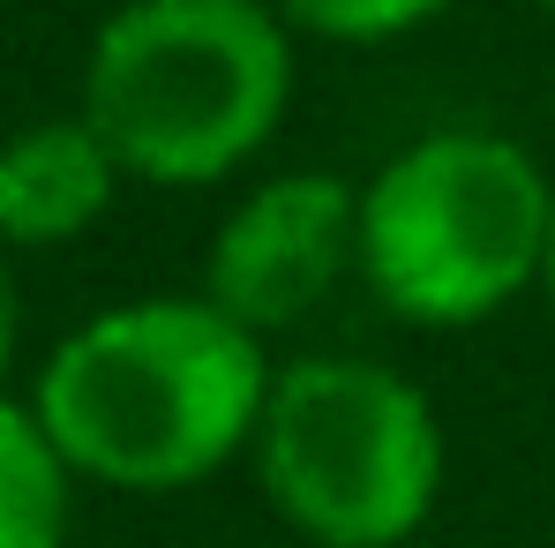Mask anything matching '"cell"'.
<instances>
[{"label":"cell","instance_id":"obj_4","mask_svg":"<svg viewBox=\"0 0 555 548\" xmlns=\"http://www.w3.org/2000/svg\"><path fill=\"white\" fill-rule=\"evenodd\" d=\"M443 436L428 398L375 361H300L263 406V488L323 548H398L436 504Z\"/></svg>","mask_w":555,"mask_h":548},{"label":"cell","instance_id":"obj_5","mask_svg":"<svg viewBox=\"0 0 555 548\" xmlns=\"http://www.w3.org/2000/svg\"><path fill=\"white\" fill-rule=\"evenodd\" d=\"M353 256H361V195L331 174H285L225 218L210 248V308L233 316L241 331H278L308 316Z\"/></svg>","mask_w":555,"mask_h":548},{"label":"cell","instance_id":"obj_6","mask_svg":"<svg viewBox=\"0 0 555 548\" xmlns=\"http://www.w3.org/2000/svg\"><path fill=\"white\" fill-rule=\"evenodd\" d=\"M113 151L91 120H38L0 143V233L8 241H76L113 203Z\"/></svg>","mask_w":555,"mask_h":548},{"label":"cell","instance_id":"obj_7","mask_svg":"<svg viewBox=\"0 0 555 548\" xmlns=\"http://www.w3.org/2000/svg\"><path fill=\"white\" fill-rule=\"evenodd\" d=\"M68 534V466L46 444L38 413L0 398V548H61Z\"/></svg>","mask_w":555,"mask_h":548},{"label":"cell","instance_id":"obj_3","mask_svg":"<svg viewBox=\"0 0 555 548\" xmlns=\"http://www.w3.org/2000/svg\"><path fill=\"white\" fill-rule=\"evenodd\" d=\"M555 195L503 136H428L361 195V264L405 323H480L548 271Z\"/></svg>","mask_w":555,"mask_h":548},{"label":"cell","instance_id":"obj_10","mask_svg":"<svg viewBox=\"0 0 555 548\" xmlns=\"http://www.w3.org/2000/svg\"><path fill=\"white\" fill-rule=\"evenodd\" d=\"M548 308H555V226H548Z\"/></svg>","mask_w":555,"mask_h":548},{"label":"cell","instance_id":"obj_11","mask_svg":"<svg viewBox=\"0 0 555 548\" xmlns=\"http://www.w3.org/2000/svg\"><path fill=\"white\" fill-rule=\"evenodd\" d=\"M541 8H555V0H541Z\"/></svg>","mask_w":555,"mask_h":548},{"label":"cell","instance_id":"obj_2","mask_svg":"<svg viewBox=\"0 0 555 548\" xmlns=\"http://www.w3.org/2000/svg\"><path fill=\"white\" fill-rule=\"evenodd\" d=\"M293 53L263 0H128L83 68V120L120 174L218 181L285 113Z\"/></svg>","mask_w":555,"mask_h":548},{"label":"cell","instance_id":"obj_9","mask_svg":"<svg viewBox=\"0 0 555 548\" xmlns=\"http://www.w3.org/2000/svg\"><path fill=\"white\" fill-rule=\"evenodd\" d=\"M8 354H15V293H8V271H0V375H8Z\"/></svg>","mask_w":555,"mask_h":548},{"label":"cell","instance_id":"obj_1","mask_svg":"<svg viewBox=\"0 0 555 548\" xmlns=\"http://www.w3.org/2000/svg\"><path fill=\"white\" fill-rule=\"evenodd\" d=\"M271 375L256 331L210 301H135L53 346L38 429L61 466L113 488H188L263 429Z\"/></svg>","mask_w":555,"mask_h":548},{"label":"cell","instance_id":"obj_8","mask_svg":"<svg viewBox=\"0 0 555 548\" xmlns=\"http://www.w3.org/2000/svg\"><path fill=\"white\" fill-rule=\"evenodd\" d=\"M293 23H308L315 38H390V30H413L428 23L436 8L451 0H278Z\"/></svg>","mask_w":555,"mask_h":548}]
</instances>
